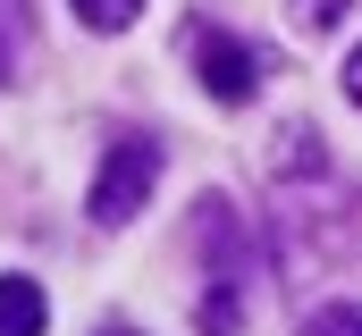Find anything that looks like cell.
<instances>
[{"label": "cell", "mask_w": 362, "mask_h": 336, "mask_svg": "<svg viewBox=\"0 0 362 336\" xmlns=\"http://www.w3.org/2000/svg\"><path fill=\"white\" fill-rule=\"evenodd\" d=\"M152 185H160V143L152 135H118L101 152V168H93V219L101 227H127L152 202Z\"/></svg>", "instance_id": "1"}, {"label": "cell", "mask_w": 362, "mask_h": 336, "mask_svg": "<svg viewBox=\"0 0 362 336\" xmlns=\"http://www.w3.org/2000/svg\"><path fill=\"white\" fill-rule=\"evenodd\" d=\"M68 8L85 17L93 34H118V25H135V17H144V0H68Z\"/></svg>", "instance_id": "4"}, {"label": "cell", "mask_w": 362, "mask_h": 336, "mask_svg": "<svg viewBox=\"0 0 362 336\" xmlns=\"http://www.w3.org/2000/svg\"><path fill=\"white\" fill-rule=\"evenodd\" d=\"M42 320H51L42 286L34 277H0V336H42Z\"/></svg>", "instance_id": "3"}, {"label": "cell", "mask_w": 362, "mask_h": 336, "mask_svg": "<svg viewBox=\"0 0 362 336\" xmlns=\"http://www.w3.org/2000/svg\"><path fill=\"white\" fill-rule=\"evenodd\" d=\"M101 336H135V328H101Z\"/></svg>", "instance_id": "9"}, {"label": "cell", "mask_w": 362, "mask_h": 336, "mask_svg": "<svg viewBox=\"0 0 362 336\" xmlns=\"http://www.w3.org/2000/svg\"><path fill=\"white\" fill-rule=\"evenodd\" d=\"M346 17V0H295V25H312V34H329Z\"/></svg>", "instance_id": "6"}, {"label": "cell", "mask_w": 362, "mask_h": 336, "mask_svg": "<svg viewBox=\"0 0 362 336\" xmlns=\"http://www.w3.org/2000/svg\"><path fill=\"white\" fill-rule=\"evenodd\" d=\"M0 84H8V34H0Z\"/></svg>", "instance_id": "8"}, {"label": "cell", "mask_w": 362, "mask_h": 336, "mask_svg": "<svg viewBox=\"0 0 362 336\" xmlns=\"http://www.w3.org/2000/svg\"><path fill=\"white\" fill-rule=\"evenodd\" d=\"M194 68L211 84V101H253V92H262V51H245V42L219 34V25L194 34Z\"/></svg>", "instance_id": "2"}, {"label": "cell", "mask_w": 362, "mask_h": 336, "mask_svg": "<svg viewBox=\"0 0 362 336\" xmlns=\"http://www.w3.org/2000/svg\"><path fill=\"white\" fill-rule=\"evenodd\" d=\"M346 101H354V109H362V51H354V59H346Z\"/></svg>", "instance_id": "7"}, {"label": "cell", "mask_w": 362, "mask_h": 336, "mask_svg": "<svg viewBox=\"0 0 362 336\" xmlns=\"http://www.w3.org/2000/svg\"><path fill=\"white\" fill-rule=\"evenodd\" d=\"M303 336H362V303H320L303 320Z\"/></svg>", "instance_id": "5"}]
</instances>
